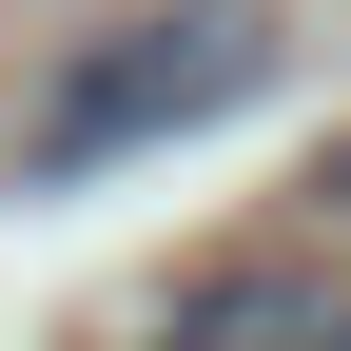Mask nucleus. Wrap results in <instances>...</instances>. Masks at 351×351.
I'll use <instances>...</instances> for the list:
<instances>
[{
  "instance_id": "obj_2",
  "label": "nucleus",
  "mask_w": 351,
  "mask_h": 351,
  "mask_svg": "<svg viewBox=\"0 0 351 351\" xmlns=\"http://www.w3.org/2000/svg\"><path fill=\"white\" fill-rule=\"evenodd\" d=\"M156 351H351V274H332V254H274V274L195 293Z\"/></svg>"
},
{
  "instance_id": "obj_1",
  "label": "nucleus",
  "mask_w": 351,
  "mask_h": 351,
  "mask_svg": "<svg viewBox=\"0 0 351 351\" xmlns=\"http://www.w3.org/2000/svg\"><path fill=\"white\" fill-rule=\"evenodd\" d=\"M254 78H274V20H254V0H156V20L78 39V59H59V98L20 117V195H78L98 156L195 137V117H234Z\"/></svg>"
}]
</instances>
